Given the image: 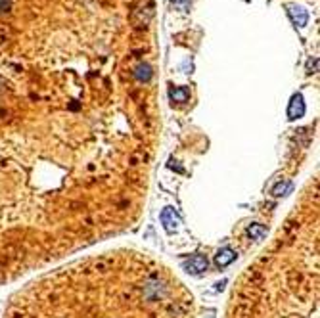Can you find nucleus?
<instances>
[{"instance_id": "obj_2", "label": "nucleus", "mask_w": 320, "mask_h": 318, "mask_svg": "<svg viewBox=\"0 0 320 318\" xmlns=\"http://www.w3.org/2000/svg\"><path fill=\"white\" fill-rule=\"evenodd\" d=\"M2 318H196L194 295L138 250L73 259L10 297Z\"/></svg>"}, {"instance_id": "obj_4", "label": "nucleus", "mask_w": 320, "mask_h": 318, "mask_svg": "<svg viewBox=\"0 0 320 318\" xmlns=\"http://www.w3.org/2000/svg\"><path fill=\"white\" fill-rule=\"evenodd\" d=\"M288 12H290V16H292V19H294V23L297 27H305L307 25V19H309V16H307V12L303 8H299V6H288Z\"/></svg>"}, {"instance_id": "obj_1", "label": "nucleus", "mask_w": 320, "mask_h": 318, "mask_svg": "<svg viewBox=\"0 0 320 318\" xmlns=\"http://www.w3.org/2000/svg\"><path fill=\"white\" fill-rule=\"evenodd\" d=\"M156 157L148 112L41 102L0 81V284L134 228Z\"/></svg>"}, {"instance_id": "obj_3", "label": "nucleus", "mask_w": 320, "mask_h": 318, "mask_svg": "<svg viewBox=\"0 0 320 318\" xmlns=\"http://www.w3.org/2000/svg\"><path fill=\"white\" fill-rule=\"evenodd\" d=\"M318 293L314 174L270 243L236 280L225 318H318Z\"/></svg>"}]
</instances>
